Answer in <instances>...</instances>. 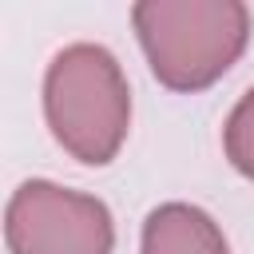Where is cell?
Here are the masks:
<instances>
[{
    "instance_id": "5b68a950",
    "label": "cell",
    "mask_w": 254,
    "mask_h": 254,
    "mask_svg": "<svg viewBox=\"0 0 254 254\" xmlns=\"http://www.w3.org/2000/svg\"><path fill=\"white\" fill-rule=\"evenodd\" d=\"M226 155H230V163L246 175V179H254V87L238 99V107L230 111V119H226Z\"/></svg>"
},
{
    "instance_id": "3957f363",
    "label": "cell",
    "mask_w": 254,
    "mask_h": 254,
    "mask_svg": "<svg viewBox=\"0 0 254 254\" xmlns=\"http://www.w3.org/2000/svg\"><path fill=\"white\" fill-rule=\"evenodd\" d=\"M12 254H111L115 230L99 198L32 179L24 183L4 218Z\"/></svg>"
},
{
    "instance_id": "6da1fadb",
    "label": "cell",
    "mask_w": 254,
    "mask_h": 254,
    "mask_svg": "<svg viewBox=\"0 0 254 254\" xmlns=\"http://www.w3.org/2000/svg\"><path fill=\"white\" fill-rule=\"evenodd\" d=\"M131 16L151 71L175 91L214 83L250 36V16L238 0H147Z\"/></svg>"
},
{
    "instance_id": "277c9868",
    "label": "cell",
    "mask_w": 254,
    "mask_h": 254,
    "mask_svg": "<svg viewBox=\"0 0 254 254\" xmlns=\"http://www.w3.org/2000/svg\"><path fill=\"white\" fill-rule=\"evenodd\" d=\"M143 254H230L218 222L187 202H167L147 214Z\"/></svg>"
},
{
    "instance_id": "7a4b0ae2",
    "label": "cell",
    "mask_w": 254,
    "mask_h": 254,
    "mask_svg": "<svg viewBox=\"0 0 254 254\" xmlns=\"http://www.w3.org/2000/svg\"><path fill=\"white\" fill-rule=\"evenodd\" d=\"M52 135L79 163H111L131 123V91L115 56L99 44L64 48L44 79Z\"/></svg>"
}]
</instances>
